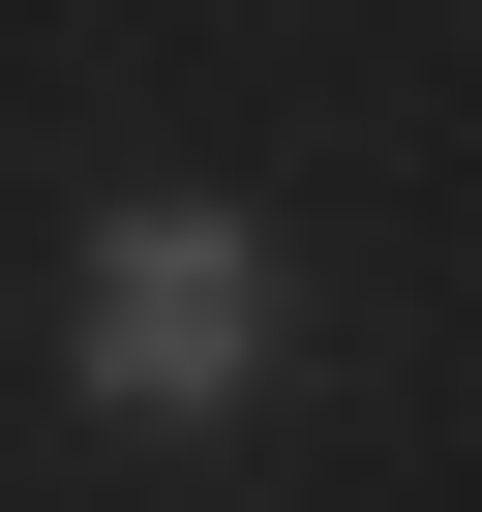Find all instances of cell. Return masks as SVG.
<instances>
[{
	"label": "cell",
	"instance_id": "cell-1",
	"mask_svg": "<svg viewBox=\"0 0 482 512\" xmlns=\"http://www.w3.org/2000/svg\"><path fill=\"white\" fill-rule=\"evenodd\" d=\"M272 362H302V272H272V211H211V181L91 211V272H61V392H91V422H241Z\"/></svg>",
	"mask_w": 482,
	"mask_h": 512
}]
</instances>
